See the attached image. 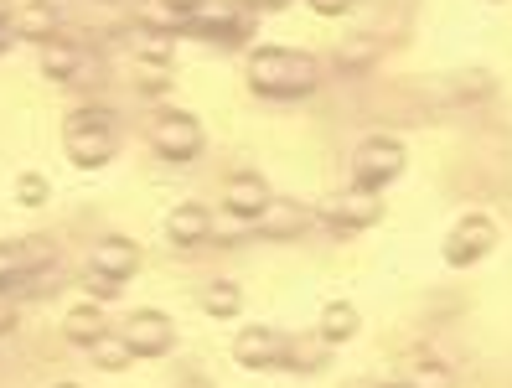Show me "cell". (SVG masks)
Instances as JSON below:
<instances>
[{
	"instance_id": "20",
	"label": "cell",
	"mask_w": 512,
	"mask_h": 388,
	"mask_svg": "<svg viewBox=\"0 0 512 388\" xmlns=\"http://www.w3.org/2000/svg\"><path fill=\"white\" fill-rule=\"evenodd\" d=\"M326 363V342L316 337V342H285V368H295V373H316Z\"/></svg>"
},
{
	"instance_id": "7",
	"label": "cell",
	"mask_w": 512,
	"mask_h": 388,
	"mask_svg": "<svg viewBox=\"0 0 512 388\" xmlns=\"http://www.w3.org/2000/svg\"><path fill=\"white\" fill-rule=\"evenodd\" d=\"M326 213H331V228H347V233H357V228H373L378 218H383V192H373V187H347L342 197H331V207H326Z\"/></svg>"
},
{
	"instance_id": "34",
	"label": "cell",
	"mask_w": 512,
	"mask_h": 388,
	"mask_svg": "<svg viewBox=\"0 0 512 388\" xmlns=\"http://www.w3.org/2000/svg\"><path fill=\"white\" fill-rule=\"evenodd\" d=\"M264 6H285V0H264Z\"/></svg>"
},
{
	"instance_id": "4",
	"label": "cell",
	"mask_w": 512,
	"mask_h": 388,
	"mask_svg": "<svg viewBox=\"0 0 512 388\" xmlns=\"http://www.w3.org/2000/svg\"><path fill=\"white\" fill-rule=\"evenodd\" d=\"M492 244H497V223H492V218H481V213H471V218H461L456 228L445 233L440 254H445L450 270H466V264L487 259V254H492Z\"/></svg>"
},
{
	"instance_id": "33",
	"label": "cell",
	"mask_w": 512,
	"mask_h": 388,
	"mask_svg": "<svg viewBox=\"0 0 512 388\" xmlns=\"http://www.w3.org/2000/svg\"><path fill=\"white\" fill-rule=\"evenodd\" d=\"M378 388H404V383H378Z\"/></svg>"
},
{
	"instance_id": "25",
	"label": "cell",
	"mask_w": 512,
	"mask_h": 388,
	"mask_svg": "<svg viewBox=\"0 0 512 388\" xmlns=\"http://www.w3.org/2000/svg\"><path fill=\"white\" fill-rule=\"evenodd\" d=\"M249 228H254L249 218H233V213H228V223H213V238H218V244H238Z\"/></svg>"
},
{
	"instance_id": "14",
	"label": "cell",
	"mask_w": 512,
	"mask_h": 388,
	"mask_svg": "<svg viewBox=\"0 0 512 388\" xmlns=\"http://www.w3.org/2000/svg\"><path fill=\"white\" fill-rule=\"evenodd\" d=\"M223 207H228L233 218H249V223H254L264 207H269V187L259 182L254 171H244V176H233V182L223 187Z\"/></svg>"
},
{
	"instance_id": "23",
	"label": "cell",
	"mask_w": 512,
	"mask_h": 388,
	"mask_svg": "<svg viewBox=\"0 0 512 388\" xmlns=\"http://www.w3.org/2000/svg\"><path fill=\"white\" fill-rule=\"evenodd\" d=\"M404 388H456V373L440 368V363H419V368L409 373V383H404Z\"/></svg>"
},
{
	"instance_id": "12",
	"label": "cell",
	"mask_w": 512,
	"mask_h": 388,
	"mask_svg": "<svg viewBox=\"0 0 512 388\" xmlns=\"http://www.w3.org/2000/svg\"><path fill=\"white\" fill-rule=\"evenodd\" d=\"M88 270H99V275H109V280L125 285V280L140 270V249L130 244V238H99L94 254H88Z\"/></svg>"
},
{
	"instance_id": "15",
	"label": "cell",
	"mask_w": 512,
	"mask_h": 388,
	"mask_svg": "<svg viewBox=\"0 0 512 388\" xmlns=\"http://www.w3.org/2000/svg\"><path fill=\"white\" fill-rule=\"evenodd\" d=\"M104 332H109L104 306H73V311L63 316V337H68V342H78V347H94Z\"/></svg>"
},
{
	"instance_id": "30",
	"label": "cell",
	"mask_w": 512,
	"mask_h": 388,
	"mask_svg": "<svg viewBox=\"0 0 512 388\" xmlns=\"http://www.w3.org/2000/svg\"><path fill=\"white\" fill-rule=\"evenodd\" d=\"M16 11H11V0H0V21H11Z\"/></svg>"
},
{
	"instance_id": "13",
	"label": "cell",
	"mask_w": 512,
	"mask_h": 388,
	"mask_svg": "<svg viewBox=\"0 0 512 388\" xmlns=\"http://www.w3.org/2000/svg\"><path fill=\"white\" fill-rule=\"evenodd\" d=\"M42 73L57 78V83H73V78L88 73V52L68 37H52V42H42Z\"/></svg>"
},
{
	"instance_id": "32",
	"label": "cell",
	"mask_w": 512,
	"mask_h": 388,
	"mask_svg": "<svg viewBox=\"0 0 512 388\" xmlns=\"http://www.w3.org/2000/svg\"><path fill=\"white\" fill-rule=\"evenodd\" d=\"M52 388H78V383H52Z\"/></svg>"
},
{
	"instance_id": "16",
	"label": "cell",
	"mask_w": 512,
	"mask_h": 388,
	"mask_svg": "<svg viewBox=\"0 0 512 388\" xmlns=\"http://www.w3.org/2000/svg\"><path fill=\"white\" fill-rule=\"evenodd\" d=\"M357 306H347V301H331L326 311H321V326H316V337L326 342V347H337V342H352L357 337Z\"/></svg>"
},
{
	"instance_id": "21",
	"label": "cell",
	"mask_w": 512,
	"mask_h": 388,
	"mask_svg": "<svg viewBox=\"0 0 512 388\" xmlns=\"http://www.w3.org/2000/svg\"><path fill=\"white\" fill-rule=\"evenodd\" d=\"M202 311H207V316H218V321L238 316V285H228V280L207 285V290H202Z\"/></svg>"
},
{
	"instance_id": "10",
	"label": "cell",
	"mask_w": 512,
	"mask_h": 388,
	"mask_svg": "<svg viewBox=\"0 0 512 388\" xmlns=\"http://www.w3.org/2000/svg\"><path fill=\"white\" fill-rule=\"evenodd\" d=\"M166 238L176 249H197L213 238V213H207L202 202H182V207H171V218H166Z\"/></svg>"
},
{
	"instance_id": "2",
	"label": "cell",
	"mask_w": 512,
	"mask_h": 388,
	"mask_svg": "<svg viewBox=\"0 0 512 388\" xmlns=\"http://www.w3.org/2000/svg\"><path fill=\"white\" fill-rule=\"evenodd\" d=\"M63 151L73 166L94 171V166H109L114 151H119V130H114V114L109 109H78L68 125H63Z\"/></svg>"
},
{
	"instance_id": "26",
	"label": "cell",
	"mask_w": 512,
	"mask_h": 388,
	"mask_svg": "<svg viewBox=\"0 0 512 388\" xmlns=\"http://www.w3.org/2000/svg\"><path fill=\"white\" fill-rule=\"evenodd\" d=\"M352 6H357V0H311V11H316V16H347Z\"/></svg>"
},
{
	"instance_id": "9",
	"label": "cell",
	"mask_w": 512,
	"mask_h": 388,
	"mask_svg": "<svg viewBox=\"0 0 512 388\" xmlns=\"http://www.w3.org/2000/svg\"><path fill=\"white\" fill-rule=\"evenodd\" d=\"M233 357H238V368H254V373L285 368V337L269 332V326H249V332H238Z\"/></svg>"
},
{
	"instance_id": "8",
	"label": "cell",
	"mask_w": 512,
	"mask_h": 388,
	"mask_svg": "<svg viewBox=\"0 0 512 388\" xmlns=\"http://www.w3.org/2000/svg\"><path fill=\"white\" fill-rule=\"evenodd\" d=\"M125 342L135 347V357H166L176 347V326L166 311H135L125 321Z\"/></svg>"
},
{
	"instance_id": "22",
	"label": "cell",
	"mask_w": 512,
	"mask_h": 388,
	"mask_svg": "<svg viewBox=\"0 0 512 388\" xmlns=\"http://www.w3.org/2000/svg\"><path fill=\"white\" fill-rule=\"evenodd\" d=\"M47 197H52L47 176H37V171H21V176H16V202H21V207H42Z\"/></svg>"
},
{
	"instance_id": "11",
	"label": "cell",
	"mask_w": 512,
	"mask_h": 388,
	"mask_svg": "<svg viewBox=\"0 0 512 388\" xmlns=\"http://www.w3.org/2000/svg\"><path fill=\"white\" fill-rule=\"evenodd\" d=\"M254 228H259V238H300L311 228V213L290 197H269V207L254 218Z\"/></svg>"
},
{
	"instance_id": "27",
	"label": "cell",
	"mask_w": 512,
	"mask_h": 388,
	"mask_svg": "<svg viewBox=\"0 0 512 388\" xmlns=\"http://www.w3.org/2000/svg\"><path fill=\"white\" fill-rule=\"evenodd\" d=\"M16 326V311H11V301H0V332H11Z\"/></svg>"
},
{
	"instance_id": "3",
	"label": "cell",
	"mask_w": 512,
	"mask_h": 388,
	"mask_svg": "<svg viewBox=\"0 0 512 388\" xmlns=\"http://www.w3.org/2000/svg\"><path fill=\"white\" fill-rule=\"evenodd\" d=\"M409 151H404V140L394 135H368V140H357V151H352V182L357 187H388L394 176L404 171Z\"/></svg>"
},
{
	"instance_id": "18",
	"label": "cell",
	"mask_w": 512,
	"mask_h": 388,
	"mask_svg": "<svg viewBox=\"0 0 512 388\" xmlns=\"http://www.w3.org/2000/svg\"><path fill=\"white\" fill-rule=\"evenodd\" d=\"M11 32H16V37H26V42H52V37H57V16H52V11H42V6L16 11V16H11Z\"/></svg>"
},
{
	"instance_id": "19",
	"label": "cell",
	"mask_w": 512,
	"mask_h": 388,
	"mask_svg": "<svg viewBox=\"0 0 512 388\" xmlns=\"http://www.w3.org/2000/svg\"><path fill=\"white\" fill-rule=\"evenodd\" d=\"M145 26H150L156 37H171V32H192V16L161 6V0H150V6H145Z\"/></svg>"
},
{
	"instance_id": "5",
	"label": "cell",
	"mask_w": 512,
	"mask_h": 388,
	"mask_svg": "<svg viewBox=\"0 0 512 388\" xmlns=\"http://www.w3.org/2000/svg\"><path fill=\"white\" fill-rule=\"evenodd\" d=\"M150 145H156L161 161H197L202 156V125L192 114H161L156 125H150Z\"/></svg>"
},
{
	"instance_id": "24",
	"label": "cell",
	"mask_w": 512,
	"mask_h": 388,
	"mask_svg": "<svg viewBox=\"0 0 512 388\" xmlns=\"http://www.w3.org/2000/svg\"><path fill=\"white\" fill-rule=\"evenodd\" d=\"M83 285H88V295H94V301H114V295H119V280H109V275H99V270H88Z\"/></svg>"
},
{
	"instance_id": "1",
	"label": "cell",
	"mask_w": 512,
	"mask_h": 388,
	"mask_svg": "<svg viewBox=\"0 0 512 388\" xmlns=\"http://www.w3.org/2000/svg\"><path fill=\"white\" fill-rule=\"evenodd\" d=\"M249 83L264 99H306L321 83V68L311 52H290V47H259L249 63Z\"/></svg>"
},
{
	"instance_id": "17",
	"label": "cell",
	"mask_w": 512,
	"mask_h": 388,
	"mask_svg": "<svg viewBox=\"0 0 512 388\" xmlns=\"http://www.w3.org/2000/svg\"><path fill=\"white\" fill-rule=\"evenodd\" d=\"M88 357H94V368H104V373H125L135 363V347L125 342V332H104L94 347H88Z\"/></svg>"
},
{
	"instance_id": "28",
	"label": "cell",
	"mask_w": 512,
	"mask_h": 388,
	"mask_svg": "<svg viewBox=\"0 0 512 388\" xmlns=\"http://www.w3.org/2000/svg\"><path fill=\"white\" fill-rule=\"evenodd\" d=\"M161 6H171V11H187V16H192V11L202 6V0H161Z\"/></svg>"
},
{
	"instance_id": "6",
	"label": "cell",
	"mask_w": 512,
	"mask_h": 388,
	"mask_svg": "<svg viewBox=\"0 0 512 388\" xmlns=\"http://www.w3.org/2000/svg\"><path fill=\"white\" fill-rule=\"evenodd\" d=\"M254 16L238 6V0H202V6L192 11V32L197 37H218V42H238L249 37Z\"/></svg>"
},
{
	"instance_id": "31",
	"label": "cell",
	"mask_w": 512,
	"mask_h": 388,
	"mask_svg": "<svg viewBox=\"0 0 512 388\" xmlns=\"http://www.w3.org/2000/svg\"><path fill=\"white\" fill-rule=\"evenodd\" d=\"M182 388H207V383H197V378H192V383H182Z\"/></svg>"
},
{
	"instance_id": "29",
	"label": "cell",
	"mask_w": 512,
	"mask_h": 388,
	"mask_svg": "<svg viewBox=\"0 0 512 388\" xmlns=\"http://www.w3.org/2000/svg\"><path fill=\"white\" fill-rule=\"evenodd\" d=\"M11 37H16V32H11V21H0V52L11 47Z\"/></svg>"
}]
</instances>
